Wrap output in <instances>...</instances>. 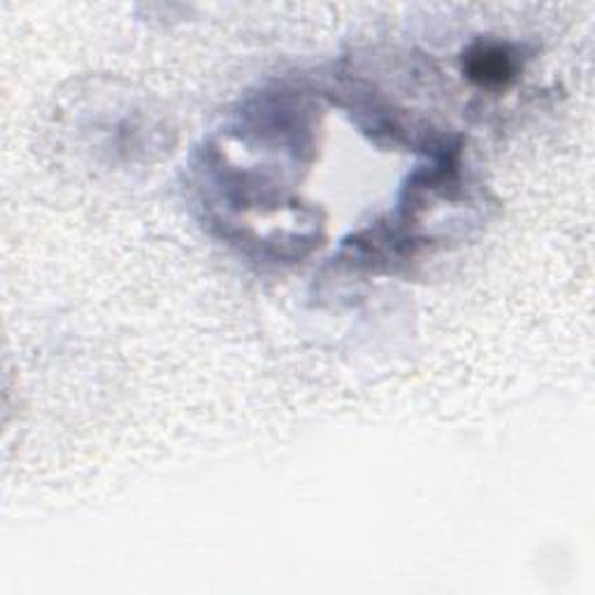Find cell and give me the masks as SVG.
I'll list each match as a JSON object with an SVG mask.
<instances>
[{
	"mask_svg": "<svg viewBox=\"0 0 595 595\" xmlns=\"http://www.w3.org/2000/svg\"><path fill=\"white\" fill-rule=\"evenodd\" d=\"M515 73L511 56L496 45H482L467 58V75L484 87H500Z\"/></svg>",
	"mask_w": 595,
	"mask_h": 595,
	"instance_id": "obj_1",
	"label": "cell"
}]
</instances>
